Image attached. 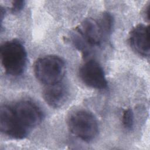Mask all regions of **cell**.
Here are the masks:
<instances>
[{
  "label": "cell",
  "instance_id": "cell-1",
  "mask_svg": "<svg viewBox=\"0 0 150 150\" xmlns=\"http://www.w3.org/2000/svg\"><path fill=\"white\" fill-rule=\"evenodd\" d=\"M0 55L2 64L7 74L17 76L23 72L27 53L19 40L13 39L4 43L0 48Z\"/></svg>",
  "mask_w": 150,
  "mask_h": 150
},
{
  "label": "cell",
  "instance_id": "cell-2",
  "mask_svg": "<svg viewBox=\"0 0 150 150\" xmlns=\"http://www.w3.org/2000/svg\"><path fill=\"white\" fill-rule=\"evenodd\" d=\"M65 63L59 56H46L35 63L33 71L36 78L46 85L61 81L65 73Z\"/></svg>",
  "mask_w": 150,
  "mask_h": 150
},
{
  "label": "cell",
  "instance_id": "cell-3",
  "mask_svg": "<svg viewBox=\"0 0 150 150\" xmlns=\"http://www.w3.org/2000/svg\"><path fill=\"white\" fill-rule=\"evenodd\" d=\"M106 37L98 21L87 19L76 28L73 38L75 46L85 51L88 47L99 46Z\"/></svg>",
  "mask_w": 150,
  "mask_h": 150
},
{
  "label": "cell",
  "instance_id": "cell-4",
  "mask_svg": "<svg viewBox=\"0 0 150 150\" xmlns=\"http://www.w3.org/2000/svg\"><path fill=\"white\" fill-rule=\"evenodd\" d=\"M68 127L72 134L85 141L93 139L98 131L96 117L86 110H79L71 114L68 120Z\"/></svg>",
  "mask_w": 150,
  "mask_h": 150
},
{
  "label": "cell",
  "instance_id": "cell-5",
  "mask_svg": "<svg viewBox=\"0 0 150 150\" xmlns=\"http://www.w3.org/2000/svg\"><path fill=\"white\" fill-rule=\"evenodd\" d=\"M0 128L2 133L15 139L25 138L29 131L19 121L12 107L6 105L1 107Z\"/></svg>",
  "mask_w": 150,
  "mask_h": 150
},
{
  "label": "cell",
  "instance_id": "cell-6",
  "mask_svg": "<svg viewBox=\"0 0 150 150\" xmlns=\"http://www.w3.org/2000/svg\"><path fill=\"white\" fill-rule=\"evenodd\" d=\"M79 76L83 83L90 87L103 89L107 86L104 70L95 60H90L83 63L80 67Z\"/></svg>",
  "mask_w": 150,
  "mask_h": 150
},
{
  "label": "cell",
  "instance_id": "cell-7",
  "mask_svg": "<svg viewBox=\"0 0 150 150\" xmlns=\"http://www.w3.org/2000/svg\"><path fill=\"white\" fill-rule=\"evenodd\" d=\"M12 108L19 121L29 131L42 121L41 110L31 101H21L12 106Z\"/></svg>",
  "mask_w": 150,
  "mask_h": 150
},
{
  "label": "cell",
  "instance_id": "cell-8",
  "mask_svg": "<svg viewBox=\"0 0 150 150\" xmlns=\"http://www.w3.org/2000/svg\"><path fill=\"white\" fill-rule=\"evenodd\" d=\"M129 43L136 53L144 57L149 56L150 52L149 26L139 24L134 28L129 33Z\"/></svg>",
  "mask_w": 150,
  "mask_h": 150
},
{
  "label": "cell",
  "instance_id": "cell-9",
  "mask_svg": "<svg viewBox=\"0 0 150 150\" xmlns=\"http://www.w3.org/2000/svg\"><path fill=\"white\" fill-rule=\"evenodd\" d=\"M67 94V87L61 81L46 85L43 91V97L46 103L55 108H59L64 104Z\"/></svg>",
  "mask_w": 150,
  "mask_h": 150
},
{
  "label": "cell",
  "instance_id": "cell-10",
  "mask_svg": "<svg viewBox=\"0 0 150 150\" xmlns=\"http://www.w3.org/2000/svg\"><path fill=\"white\" fill-rule=\"evenodd\" d=\"M98 22L105 35H107L111 32L113 25V18L108 12H104L98 21Z\"/></svg>",
  "mask_w": 150,
  "mask_h": 150
},
{
  "label": "cell",
  "instance_id": "cell-11",
  "mask_svg": "<svg viewBox=\"0 0 150 150\" xmlns=\"http://www.w3.org/2000/svg\"><path fill=\"white\" fill-rule=\"evenodd\" d=\"M122 122L123 126L126 129H132L134 123V116L131 108H129L124 110L122 114Z\"/></svg>",
  "mask_w": 150,
  "mask_h": 150
},
{
  "label": "cell",
  "instance_id": "cell-12",
  "mask_svg": "<svg viewBox=\"0 0 150 150\" xmlns=\"http://www.w3.org/2000/svg\"><path fill=\"white\" fill-rule=\"evenodd\" d=\"M25 1L22 0L13 1L12 3L11 11L12 12H18L23 8Z\"/></svg>",
  "mask_w": 150,
  "mask_h": 150
},
{
  "label": "cell",
  "instance_id": "cell-13",
  "mask_svg": "<svg viewBox=\"0 0 150 150\" xmlns=\"http://www.w3.org/2000/svg\"><path fill=\"white\" fill-rule=\"evenodd\" d=\"M149 11H150V5L149 4H148V6L146 7V8L144 11V17L148 20H149Z\"/></svg>",
  "mask_w": 150,
  "mask_h": 150
}]
</instances>
